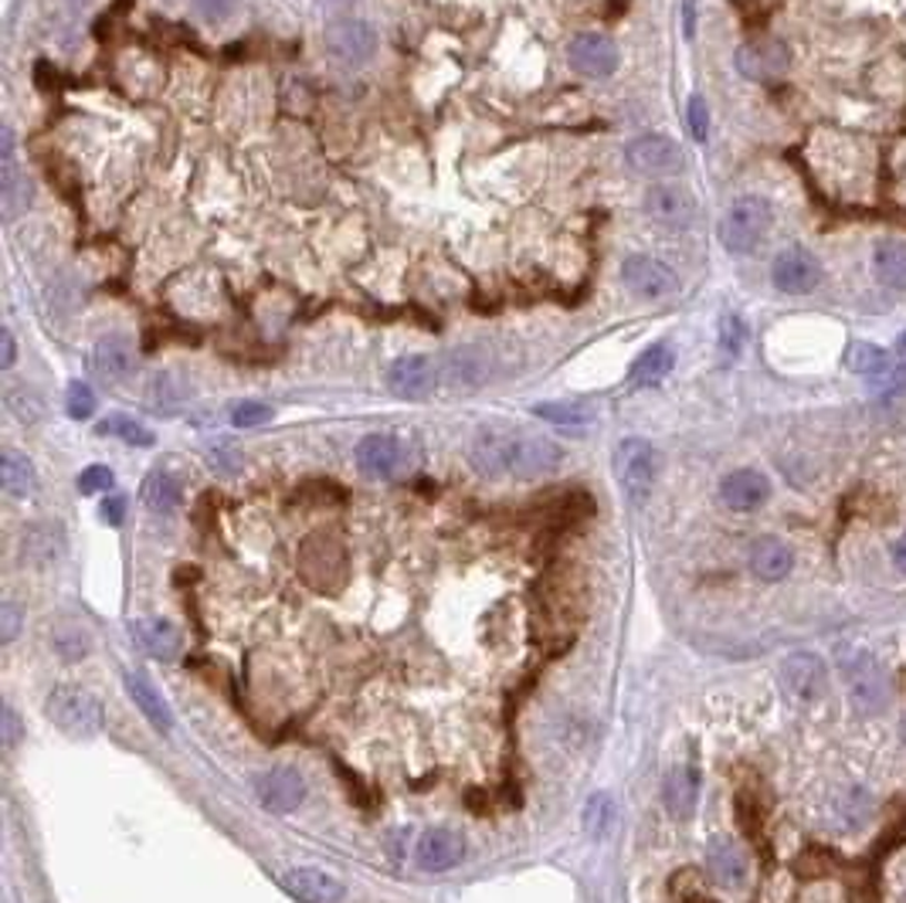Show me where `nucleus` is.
I'll use <instances>...</instances> for the list:
<instances>
[{
	"mask_svg": "<svg viewBox=\"0 0 906 903\" xmlns=\"http://www.w3.org/2000/svg\"><path fill=\"white\" fill-rule=\"evenodd\" d=\"M625 164L642 177H672L686 167V153L672 136L642 133L625 146Z\"/></svg>",
	"mask_w": 906,
	"mask_h": 903,
	"instance_id": "nucleus-7",
	"label": "nucleus"
},
{
	"mask_svg": "<svg viewBox=\"0 0 906 903\" xmlns=\"http://www.w3.org/2000/svg\"><path fill=\"white\" fill-rule=\"evenodd\" d=\"M238 4L241 0H191V11L207 24H222L238 11Z\"/></svg>",
	"mask_w": 906,
	"mask_h": 903,
	"instance_id": "nucleus-47",
	"label": "nucleus"
},
{
	"mask_svg": "<svg viewBox=\"0 0 906 903\" xmlns=\"http://www.w3.org/2000/svg\"><path fill=\"white\" fill-rule=\"evenodd\" d=\"M442 381V370L432 357L424 353H404L388 367V388L391 394L404 398V401H421L429 398Z\"/></svg>",
	"mask_w": 906,
	"mask_h": 903,
	"instance_id": "nucleus-11",
	"label": "nucleus"
},
{
	"mask_svg": "<svg viewBox=\"0 0 906 903\" xmlns=\"http://www.w3.org/2000/svg\"><path fill=\"white\" fill-rule=\"evenodd\" d=\"M560 459H564V452L557 442H550L544 435H519L509 475H516V480H537V475L554 472L560 465Z\"/></svg>",
	"mask_w": 906,
	"mask_h": 903,
	"instance_id": "nucleus-21",
	"label": "nucleus"
},
{
	"mask_svg": "<svg viewBox=\"0 0 906 903\" xmlns=\"http://www.w3.org/2000/svg\"><path fill=\"white\" fill-rule=\"evenodd\" d=\"M408 465V449L394 435H367L357 445V469L367 480H394Z\"/></svg>",
	"mask_w": 906,
	"mask_h": 903,
	"instance_id": "nucleus-16",
	"label": "nucleus"
},
{
	"mask_svg": "<svg viewBox=\"0 0 906 903\" xmlns=\"http://www.w3.org/2000/svg\"><path fill=\"white\" fill-rule=\"evenodd\" d=\"M835 866H838L835 856L828 853V849H819V845L805 849V856L797 860V873H802L805 880H822V876H828Z\"/></svg>",
	"mask_w": 906,
	"mask_h": 903,
	"instance_id": "nucleus-41",
	"label": "nucleus"
},
{
	"mask_svg": "<svg viewBox=\"0 0 906 903\" xmlns=\"http://www.w3.org/2000/svg\"><path fill=\"white\" fill-rule=\"evenodd\" d=\"M845 363H848L852 374H859V378L873 381V378H879L883 370L893 363V357H889V350H883V347H876V343L859 340V343H852V347H848Z\"/></svg>",
	"mask_w": 906,
	"mask_h": 903,
	"instance_id": "nucleus-33",
	"label": "nucleus"
},
{
	"mask_svg": "<svg viewBox=\"0 0 906 903\" xmlns=\"http://www.w3.org/2000/svg\"><path fill=\"white\" fill-rule=\"evenodd\" d=\"M899 737L906 740V717H903V724H899Z\"/></svg>",
	"mask_w": 906,
	"mask_h": 903,
	"instance_id": "nucleus-54",
	"label": "nucleus"
},
{
	"mask_svg": "<svg viewBox=\"0 0 906 903\" xmlns=\"http://www.w3.org/2000/svg\"><path fill=\"white\" fill-rule=\"evenodd\" d=\"M95 432L99 435H113V439H120V442H126V445H153V432L146 429V424H140L136 418H130V414H110V418H102L99 424H95Z\"/></svg>",
	"mask_w": 906,
	"mask_h": 903,
	"instance_id": "nucleus-37",
	"label": "nucleus"
},
{
	"mask_svg": "<svg viewBox=\"0 0 906 903\" xmlns=\"http://www.w3.org/2000/svg\"><path fill=\"white\" fill-rule=\"evenodd\" d=\"M774 228V211L764 197H740L720 222V242L730 255H754Z\"/></svg>",
	"mask_w": 906,
	"mask_h": 903,
	"instance_id": "nucleus-1",
	"label": "nucleus"
},
{
	"mask_svg": "<svg viewBox=\"0 0 906 903\" xmlns=\"http://www.w3.org/2000/svg\"><path fill=\"white\" fill-rule=\"evenodd\" d=\"M0 727H4V733H0V740H4V748H18V740H21V720L11 707H4V714H0Z\"/></svg>",
	"mask_w": 906,
	"mask_h": 903,
	"instance_id": "nucleus-49",
	"label": "nucleus"
},
{
	"mask_svg": "<svg viewBox=\"0 0 906 903\" xmlns=\"http://www.w3.org/2000/svg\"><path fill=\"white\" fill-rule=\"evenodd\" d=\"M896 347H899V357L906 360V334H899V340H896Z\"/></svg>",
	"mask_w": 906,
	"mask_h": 903,
	"instance_id": "nucleus-53",
	"label": "nucleus"
},
{
	"mask_svg": "<svg viewBox=\"0 0 906 903\" xmlns=\"http://www.w3.org/2000/svg\"><path fill=\"white\" fill-rule=\"evenodd\" d=\"M272 408L269 404H261V401H241V404H235V411H231V424L235 429H258V424H265V421H272Z\"/></svg>",
	"mask_w": 906,
	"mask_h": 903,
	"instance_id": "nucleus-46",
	"label": "nucleus"
},
{
	"mask_svg": "<svg viewBox=\"0 0 906 903\" xmlns=\"http://www.w3.org/2000/svg\"><path fill=\"white\" fill-rule=\"evenodd\" d=\"M44 714L62 733H69L75 740L95 737L105 724L102 700L82 686H55L44 700Z\"/></svg>",
	"mask_w": 906,
	"mask_h": 903,
	"instance_id": "nucleus-2",
	"label": "nucleus"
},
{
	"mask_svg": "<svg viewBox=\"0 0 906 903\" xmlns=\"http://www.w3.org/2000/svg\"><path fill=\"white\" fill-rule=\"evenodd\" d=\"M516 432H503V429H483L472 439L469 459L472 465L483 475H509L513 472V452H516Z\"/></svg>",
	"mask_w": 906,
	"mask_h": 903,
	"instance_id": "nucleus-18",
	"label": "nucleus"
},
{
	"mask_svg": "<svg viewBox=\"0 0 906 903\" xmlns=\"http://www.w3.org/2000/svg\"><path fill=\"white\" fill-rule=\"evenodd\" d=\"M462 856H465V842L455 829H429L414 845V860L424 873H445L459 866Z\"/></svg>",
	"mask_w": 906,
	"mask_h": 903,
	"instance_id": "nucleus-20",
	"label": "nucleus"
},
{
	"mask_svg": "<svg viewBox=\"0 0 906 903\" xmlns=\"http://www.w3.org/2000/svg\"><path fill=\"white\" fill-rule=\"evenodd\" d=\"M686 126H689V133H692V140H697V143H703L710 136V105H707L703 95H689V102H686Z\"/></svg>",
	"mask_w": 906,
	"mask_h": 903,
	"instance_id": "nucleus-44",
	"label": "nucleus"
},
{
	"mask_svg": "<svg viewBox=\"0 0 906 903\" xmlns=\"http://www.w3.org/2000/svg\"><path fill=\"white\" fill-rule=\"evenodd\" d=\"M893 564H896V571L906 577V534L893 544Z\"/></svg>",
	"mask_w": 906,
	"mask_h": 903,
	"instance_id": "nucleus-52",
	"label": "nucleus"
},
{
	"mask_svg": "<svg viewBox=\"0 0 906 903\" xmlns=\"http://www.w3.org/2000/svg\"><path fill=\"white\" fill-rule=\"evenodd\" d=\"M580 822H584V832H588L591 839H605L611 822H615V799H611V794L608 791L591 794V799L584 802Z\"/></svg>",
	"mask_w": 906,
	"mask_h": 903,
	"instance_id": "nucleus-38",
	"label": "nucleus"
},
{
	"mask_svg": "<svg viewBox=\"0 0 906 903\" xmlns=\"http://www.w3.org/2000/svg\"><path fill=\"white\" fill-rule=\"evenodd\" d=\"M873 273L886 289L906 293V242L903 238H886L873 248Z\"/></svg>",
	"mask_w": 906,
	"mask_h": 903,
	"instance_id": "nucleus-30",
	"label": "nucleus"
},
{
	"mask_svg": "<svg viewBox=\"0 0 906 903\" xmlns=\"http://www.w3.org/2000/svg\"><path fill=\"white\" fill-rule=\"evenodd\" d=\"M621 283L638 299H666L679 289V276L652 255H628L621 261Z\"/></svg>",
	"mask_w": 906,
	"mask_h": 903,
	"instance_id": "nucleus-8",
	"label": "nucleus"
},
{
	"mask_svg": "<svg viewBox=\"0 0 906 903\" xmlns=\"http://www.w3.org/2000/svg\"><path fill=\"white\" fill-rule=\"evenodd\" d=\"M486 360H483V353L478 350H455L452 357H449V363H445V378L452 381V384H465V388H472V384H478V381H486Z\"/></svg>",
	"mask_w": 906,
	"mask_h": 903,
	"instance_id": "nucleus-36",
	"label": "nucleus"
},
{
	"mask_svg": "<svg viewBox=\"0 0 906 903\" xmlns=\"http://www.w3.org/2000/svg\"><path fill=\"white\" fill-rule=\"evenodd\" d=\"M743 343H748V327H743L740 316L727 312L720 320V350H723V357H730V360L740 357Z\"/></svg>",
	"mask_w": 906,
	"mask_h": 903,
	"instance_id": "nucleus-40",
	"label": "nucleus"
},
{
	"mask_svg": "<svg viewBox=\"0 0 906 903\" xmlns=\"http://www.w3.org/2000/svg\"><path fill=\"white\" fill-rule=\"evenodd\" d=\"M791 567H794V554H791V547L784 541L761 537L751 547V571H754V577L774 584V581H784L791 574Z\"/></svg>",
	"mask_w": 906,
	"mask_h": 903,
	"instance_id": "nucleus-29",
	"label": "nucleus"
},
{
	"mask_svg": "<svg viewBox=\"0 0 906 903\" xmlns=\"http://www.w3.org/2000/svg\"><path fill=\"white\" fill-rule=\"evenodd\" d=\"M72 4H79V8H85V4H92V0H72Z\"/></svg>",
	"mask_w": 906,
	"mask_h": 903,
	"instance_id": "nucleus-55",
	"label": "nucleus"
},
{
	"mask_svg": "<svg viewBox=\"0 0 906 903\" xmlns=\"http://www.w3.org/2000/svg\"><path fill=\"white\" fill-rule=\"evenodd\" d=\"M21 625H24V615L14 602L0 605V643H14L21 635Z\"/></svg>",
	"mask_w": 906,
	"mask_h": 903,
	"instance_id": "nucleus-48",
	"label": "nucleus"
},
{
	"mask_svg": "<svg viewBox=\"0 0 906 903\" xmlns=\"http://www.w3.org/2000/svg\"><path fill=\"white\" fill-rule=\"evenodd\" d=\"M672 367H676V350L669 343H652L649 350L635 357V363L628 370V384L631 388H656L672 374Z\"/></svg>",
	"mask_w": 906,
	"mask_h": 903,
	"instance_id": "nucleus-27",
	"label": "nucleus"
},
{
	"mask_svg": "<svg viewBox=\"0 0 906 903\" xmlns=\"http://www.w3.org/2000/svg\"><path fill=\"white\" fill-rule=\"evenodd\" d=\"M28 204H31V181L21 167L14 130H4L0 133V211H4L8 222H14Z\"/></svg>",
	"mask_w": 906,
	"mask_h": 903,
	"instance_id": "nucleus-9",
	"label": "nucleus"
},
{
	"mask_svg": "<svg viewBox=\"0 0 906 903\" xmlns=\"http://www.w3.org/2000/svg\"><path fill=\"white\" fill-rule=\"evenodd\" d=\"M0 486H4V493L14 500H28L38 490V472H34L31 459L21 452H11V449L0 455Z\"/></svg>",
	"mask_w": 906,
	"mask_h": 903,
	"instance_id": "nucleus-32",
	"label": "nucleus"
},
{
	"mask_svg": "<svg viewBox=\"0 0 906 903\" xmlns=\"http://www.w3.org/2000/svg\"><path fill=\"white\" fill-rule=\"evenodd\" d=\"M95 391L89 388V384H82V381H75V384H69V394H65V411H69V418H75V421H85V418H92L95 414Z\"/></svg>",
	"mask_w": 906,
	"mask_h": 903,
	"instance_id": "nucleus-43",
	"label": "nucleus"
},
{
	"mask_svg": "<svg viewBox=\"0 0 906 903\" xmlns=\"http://www.w3.org/2000/svg\"><path fill=\"white\" fill-rule=\"evenodd\" d=\"M642 207L656 225H666V228H689L700 211L697 197L682 184H652L646 191Z\"/></svg>",
	"mask_w": 906,
	"mask_h": 903,
	"instance_id": "nucleus-13",
	"label": "nucleus"
},
{
	"mask_svg": "<svg viewBox=\"0 0 906 903\" xmlns=\"http://www.w3.org/2000/svg\"><path fill=\"white\" fill-rule=\"evenodd\" d=\"M24 561H34V564H48V561H55L62 554V534L55 526H48V523H38L31 526L28 534H24Z\"/></svg>",
	"mask_w": 906,
	"mask_h": 903,
	"instance_id": "nucleus-35",
	"label": "nucleus"
},
{
	"mask_svg": "<svg viewBox=\"0 0 906 903\" xmlns=\"http://www.w3.org/2000/svg\"><path fill=\"white\" fill-rule=\"evenodd\" d=\"M255 794H258V802H261L265 812L286 815V812H292V809H299L306 802V781L292 768H272V771L258 774Z\"/></svg>",
	"mask_w": 906,
	"mask_h": 903,
	"instance_id": "nucleus-17",
	"label": "nucleus"
},
{
	"mask_svg": "<svg viewBox=\"0 0 906 903\" xmlns=\"http://www.w3.org/2000/svg\"><path fill=\"white\" fill-rule=\"evenodd\" d=\"M771 283L784 296H809L822 283V261L802 245L784 248L771 265Z\"/></svg>",
	"mask_w": 906,
	"mask_h": 903,
	"instance_id": "nucleus-10",
	"label": "nucleus"
},
{
	"mask_svg": "<svg viewBox=\"0 0 906 903\" xmlns=\"http://www.w3.org/2000/svg\"><path fill=\"white\" fill-rule=\"evenodd\" d=\"M869 388L883 398H896V394H906V360H893L879 378L869 381Z\"/></svg>",
	"mask_w": 906,
	"mask_h": 903,
	"instance_id": "nucleus-42",
	"label": "nucleus"
},
{
	"mask_svg": "<svg viewBox=\"0 0 906 903\" xmlns=\"http://www.w3.org/2000/svg\"><path fill=\"white\" fill-rule=\"evenodd\" d=\"M133 643L153 656V659H177L181 656V632L164 622V618H143V622H133Z\"/></svg>",
	"mask_w": 906,
	"mask_h": 903,
	"instance_id": "nucleus-26",
	"label": "nucleus"
},
{
	"mask_svg": "<svg viewBox=\"0 0 906 903\" xmlns=\"http://www.w3.org/2000/svg\"><path fill=\"white\" fill-rule=\"evenodd\" d=\"M666 805L672 812V819L686 822L692 819V812H697V802H700V771L692 768V765H679L666 774Z\"/></svg>",
	"mask_w": 906,
	"mask_h": 903,
	"instance_id": "nucleus-25",
	"label": "nucleus"
},
{
	"mask_svg": "<svg viewBox=\"0 0 906 903\" xmlns=\"http://www.w3.org/2000/svg\"><path fill=\"white\" fill-rule=\"evenodd\" d=\"M781 676L797 700H815L825 694V663L815 653H791L781 666Z\"/></svg>",
	"mask_w": 906,
	"mask_h": 903,
	"instance_id": "nucleus-22",
	"label": "nucleus"
},
{
	"mask_svg": "<svg viewBox=\"0 0 906 903\" xmlns=\"http://www.w3.org/2000/svg\"><path fill=\"white\" fill-rule=\"evenodd\" d=\"M279 886L296 896L299 903H340L347 886L340 876H333L330 870L319 866H292L279 873Z\"/></svg>",
	"mask_w": 906,
	"mask_h": 903,
	"instance_id": "nucleus-15",
	"label": "nucleus"
},
{
	"mask_svg": "<svg viewBox=\"0 0 906 903\" xmlns=\"http://www.w3.org/2000/svg\"><path fill=\"white\" fill-rule=\"evenodd\" d=\"M51 646H55V653L65 663H79V659L89 656L92 639H89L85 625H79V622H59L55 628H51Z\"/></svg>",
	"mask_w": 906,
	"mask_h": 903,
	"instance_id": "nucleus-34",
	"label": "nucleus"
},
{
	"mask_svg": "<svg viewBox=\"0 0 906 903\" xmlns=\"http://www.w3.org/2000/svg\"><path fill=\"white\" fill-rule=\"evenodd\" d=\"M567 62L584 79H611L618 72V44L608 34H577L567 44Z\"/></svg>",
	"mask_w": 906,
	"mask_h": 903,
	"instance_id": "nucleus-14",
	"label": "nucleus"
},
{
	"mask_svg": "<svg viewBox=\"0 0 906 903\" xmlns=\"http://www.w3.org/2000/svg\"><path fill=\"white\" fill-rule=\"evenodd\" d=\"M92 370L105 381H126L136 367V350L126 337L113 334V337H102L95 347H92Z\"/></svg>",
	"mask_w": 906,
	"mask_h": 903,
	"instance_id": "nucleus-23",
	"label": "nucleus"
},
{
	"mask_svg": "<svg viewBox=\"0 0 906 903\" xmlns=\"http://www.w3.org/2000/svg\"><path fill=\"white\" fill-rule=\"evenodd\" d=\"M768 496H771V483L758 469H737L723 475L720 483V503L733 513H754L768 503Z\"/></svg>",
	"mask_w": 906,
	"mask_h": 903,
	"instance_id": "nucleus-19",
	"label": "nucleus"
},
{
	"mask_svg": "<svg viewBox=\"0 0 906 903\" xmlns=\"http://www.w3.org/2000/svg\"><path fill=\"white\" fill-rule=\"evenodd\" d=\"M347 551L330 534H312L299 547V577L319 595H337L347 584Z\"/></svg>",
	"mask_w": 906,
	"mask_h": 903,
	"instance_id": "nucleus-3",
	"label": "nucleus"
},
{
	"mask_svg": "<svg viewBox=\"0 0 906 903\" xmlns=\"http://www.w3.org/2000/svg\"><path fill=\"white\" fill-rule=\"evenodd\" d=\"M113 483H116V475H113L110 465H89V469H82V475H79V493H82V496L110 493Z\"/></svg>",
	"mask_w": 906,
	"mask_h": 903,
	"instance_id": "nucleus-45",
	"label": "nucleus"
},
{
	"mask_svg": "<svg viewBox=\"0 0 906 903\" xmlns=\"http://www.w3.org/2000/svg\"><path fill=\"white\" fill-rule=\"evenodd\" d=\"M842 673H845L848 700L859 714H883L889 707L893 683H889L886 669L879 666V659L873 653H856L852 659H845Z\"/></svg>",
	"mask_w": 906,
	"mask_h": 903,
	"instance_id": "nucleus-5",
	"label": "nucleus"
},
{
	"mask_svg": "<svg viewBox=\"0 0 906 903\" xmlns=\"http://www.w3.org/2000/svg\"><path fill=\"white\" fill-rule=\"evenodd\" d=\"M140 500H143L146 510H153L159 516L174 513L181 506V483H177V475L167 472V469H153L146 480H143Z\"/></svg>",
	"mask_w": 906,
	"mask_h": 903,
	"instance_id": "nucleus-31",
	"label": "nucleus"
},
{
	"mask_svg": "<svg viewBox=\"0 0 906 903\" xmlns=\"http://www.w3.org/2000/svg\"><path fill=\"white\" fill-rule=\"evenodd\" d=\"M615 475L618 486L631 503H646L659 480V452L646 439H625L615 449Z\"/></svg>",
	"mask_w": 906,
	"mask_h": 903,
	"instance_id": "nucleus-4",
	"label": "nucleus"
},
{
	"mask_svg": "<svg viewBox=\"0 0 906 903\" xmlns=\"http://www.w3.org/2000/svg\"><path fill=\"white\" fill-rule=\"evenodd\" d=\"M707 866H710V876L727 890H740L743 883H748V856H743V849L730 839L710 842Z\"/></svg>",
	"mask_w": 906,
	"mask_h": 903,
	"instance_id": "nucleus-24",
	"label": "nucleus"
},
{
	"mask_svg": "<svg viewBox=\"0 0 906 903\" xmlns=\"http://www.w3.org/2000/svg\"><path fill=\"white\" fill-rule=\"evenodd\" d=\"M102 520L105 523H113V526H120L123 520H126V496H110V500H102Z\"/></svg>",
	"mask_w": 906,
	"mask_h": 903,
	"instance_id": "nucleus-50",
	"label": "nucleus"
},
{
	"mask_svg": "<svg viewBox=\"0 0 906 903\" xmlns=\"http://www.w3.org/2000/svg\"><path fill=\"white\" fill-rule=\"evenodd\" d=\"M126 694H130V700L136 704V710H140L159 733H171V727H174L171 707L164 704V697L156 694V686H153L143 673H130V676H126Z\"/></svg>",
	"mask_w": 906,
	"mask_h": 903,
	"instance_id": "nucleus-28",
	"label": "nucleus"
},
{
	"mask_svg": "<svg viewBox=\"0 0 906 903\" xmlns=\"http://www.w3.org/2000/svg\"><path fill=\"white\" fill-rule=\"evenodd\" d=\"M14 360H18V343H14L11 327H4V334H0V367L11 370V367H14Z\"/></svg>",
	"mask_w": 906,
	"mask_h": 903,
	"instance_id": "nucleus-51",
	"label": "nucleus"
},
{
	"mask_svg": "<svg viewBox=\"0 0 906 903\" xmlns=\"http://www.w3.org/2000/svg\"><path fill=\"white\" fill-rule=\"evenodd\" d=\"M323 44L327 51L343 62V65H363L378 48V31L370 28L367 21H353V18H337L323 28Z\"/></svg>",
	"mask_w": 906,
	"mask_h": 903,
	"instance_id": "nucleus-12",
	"label": "nucleus"
},
{
	"mask_svg": "<svg viewBox=\"0 0 906 903\" xmlns=\"http://www.w3.org/2000/svg\"><path fill=\"white\" fill-rule=\"evenodd\" d=\"M533 414L544 421H554V424H588V421H595L598 411L584 401H544L533 408Z\"/></svg>",
	"mask_w": 906,
	"mask_h": 903,
	"instance_id": "nucleus-39",
	"label": "nucleus"
},
{
	"mask_svg": "<svg viewBox=\"0 0 906 903\" xmlns=\"http://www.w3.org/2000/svg\"><path fill=\"white\" fill-rule=\"evenodd\" d=\"M733 65L748 82H778L791 69V48L774 34H761L737 48Z\"/></svg>",
	"mask_w": 906,
	"mask_h": 903,
	"instance_id": "nucleus-6",
	"label": "nucleus"
}]
</instances>
